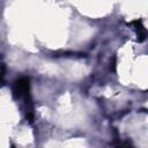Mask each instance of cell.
<instances>
[{"mask_svg": "<svg viewBox=\"0 0 148 148\" xmlns=\"http://www.w3.org/2000/svg\"><path fill=\"white\" fill-rule=\"evenodd\" d=\"M131 24L134 27L135 31H136V36H138V40L139 43H142L146 40V28L142 24L141 20H134L131 22Z\"/></svg>", "mask_w": 148, "mask_h": 148, "instance_id": "7a4b0ae2", "label": "cell"}, {"mask_svg": "<svg viewBox=\"0 0 148 148\" xmlns=\"http://www.w3.org/2000/svg\"><path fill=\"white\" fill-rule=\"evenodd\" d=\"M126 148H132V147H128V146H127V147H126Z\"/></svg>", "mask_w": 148, "mask_h": 148, "instance_id": "277c9868", "label": "cell"}, {"mask_svg": "<svg viewBox=\"0 0 148 148\" xmlns=\"http://www.w3.org/2000/svg\"><path fill=\"white\" fill-rule=\"evenodd\" d=\"M30 80L29 77H20L14 81L13 84V95L15 98L30 99Z\"/></svg>", "mask_w": 148, "mask_h": 148, "instance_id": "6da1fadb", "label": "cell"}, {"mask_svg": "<svg viewBox=\"0 0 148 148\" xmlns=\"http://www.w3.org/2000/svg\"><path fill=\"white\" fill-rule=\"evenodd\" d=\"M6 72V66L3 62H0V86L3 84V75Z\"/></svg>", "mask_w": 148, "mask_h": 148, "instance_id": "3957f363", "label": "cell"}]
</instances>
